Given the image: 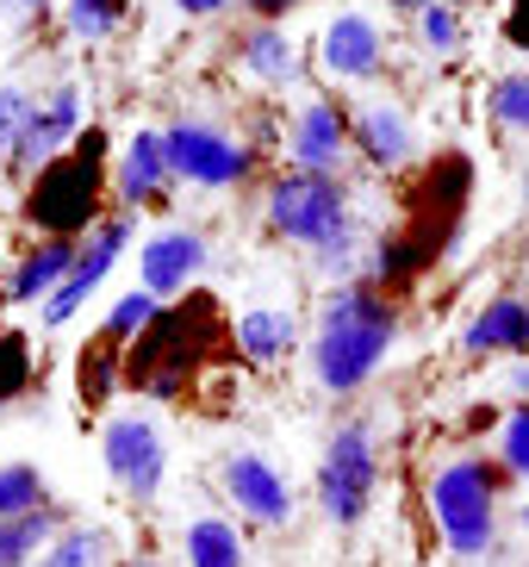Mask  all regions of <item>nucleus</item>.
Returning a JSON list of instances; mask_svg holds the SVG:
<instances>
[{"label":"nucleus","mask_w":529,"mask_h":567,"mask_svg":"<svg viewBox=\"0 0 529 567\" xmlns=\"http://www.w3.org/2000/svg\"><path fill=\"white\" fill-rule=\"evenodd\" d=\"M168 137V163H175V182H194V187H243L256 156H249L243 137H231L225 125L212 118H175L163 125Z\"/></svg>","instance_id":"6"},{"label":"nucleus","mask_w":529,"mask_h":567,"mask_svg":"<svg viewBox=\"0 0 529 567\" xmlns=\"http://www.w3.org/2000/svg\"><path fill=\"white\" fill-rule=\"evenodd\" d=\"M32 94L25 87H0V163H13L19 151V132H25V118H32Z\"/></svg>","instance_id":"28"},{"label":"nucleus","mask_w":529,"mask_h":567,"mask_svg":"<svg viewBox=\"0 0 529 567\" xmlns=\"http://www.w3.org/2000/svg\"><path fill=\"white\" fill-rule=\"evenodd\" d=\"M498 462H505V474H523L529 481V405H517V412L505 417V431H498Z\"/></svg>","instance_id":"29"},{"label":"nucleus","mask_w":529,"mask_h":567,"mask_svg":"<svg viewBox=\"0 0 529 567\" xmlns=\"http://www.w3.org/2000/svg\"><path fill=\"white\" fill-rule=\"evenodd\" d=\"M199 268H206V237L199 231H156L137 250V287L156 293V300H168V293H187L199 281Z\"/></svg>","instance_id":"12"},{"label":"nucleus","mask_w":529,"mask_h":567,"mask_svg":"<svg viewBox=\"0 0 529 567\" xmlns=\"http://www.w3.org/2000/svg\"><path fill=\"white\" fill-rule=\"evenodd\" d=\"M237 350H243L256 368H268V362H281V355H293V350H299L293 312H287V306H249V312L237 318Z\"/></svg>","instance_id":"18"},{"label":"nucleus","mask_w":529,"mask_h":567,"mask_svg":"<svg viewBox=\"0 0 529 567\" xmlns=\"http://www.w3.org/2000/svg\"><path fill=\"white\" fill-rule=\"evenodd\" d=\"M19 381H25V350H19V337H0V405L19 393Z\"/></svg>","instance_id":"30"},{"label":"nucleus","mask_w":529,"mask_h":567,"mask_svg":"<svg viewBox=\"0 0 529 567\" xmlns=\"http://www.w3.org/2000/svg\"><path fill=\"white\" fill-rule=\"evenodd\" d=\"M393 7H398V13H412V19H417L424 7H436V0H393Z\"/></svg>","instance_id":"35"},{"label":"nucleus","mask_w":529,"mask_h":567,"mask_svg":"<svg viewBox=\"0 0 529 567\" xmlns=\"http://www.w3.org/2000/svg\"><path fill=\"white\" fill-rule=\"evenodd\" d=\"M523 524H529V505H523Z\"/></svg>","instance_id":"38"},{"label":"nucleus","mask_w":529,"mask_h":567,"mask_svg":"<svg viewBox=\"0 0 529 567\" xmlns=\"http://www.w3.org/2000/svg\"><path fill=\"white\" fill-rule=\"evenodd\" d=\"M461 350L467 355H529V300H517V293L486 300L480 318L467 324Z\"/></svg>","instance_id":"17"},{"label":"nucleus","mask_w":529,"mask_h":567,"mask_svg":"<svg viewBox=\"0 0 529 567\" xmlns=\"http://www.w3.org/2000/svg\"><path fill=\"white\" fill-rule=\"evenodd\" d=\"M349 151H355V132L331 101H299L293 125H287V156L293 168H312V175H343Z\"/></svg>","instance_id":"10"},{"label":"nucleus","mask_w":529,"mask_h":567,"mask_svg":"<svg viewBox=\"0 0 529 567\" xmlns=\"http://www.w3.org/2000/svg\"><path fill=\"white\" fill-rule=\"evenodd\" d=\"M431 517L461 561H480L498 536V474L474 455H455L431 474Z\"/></svg>","instance_id":"2"},{"label":"nucleus","mask_w":529,"mask_h":567,"mask_svg":"<svg viewBox=\"0 0 529 567\" xmlns=\"http://www.w3.org/2000/svg\"><path fill=\"white\" fill-rule=\"evenodd\" d=\"M243 69L256 75V82H268V87H287V82H299V51H293V38L281 32V25H249L243 32Z\"/></svg>","instance_id":"19"},{"label":"nucleus","mask_w":529,"mask_h":567,"mask_svg":"<svg viewBox=\"0 0 529 567\" xmlns=\"http://www.w3.org/2000/svg\"><path fill=\"white\" fill-rule=\"evenodd\" d=\"M0 7H13V13H38V7H50V0H0Z\"/></svg>","instance_id":"34"},{"label":"nucleus","mask_w":529,"mask_h":567,"mask_svg":"<svg viewBox=\"0 0 529 567\" xmlns=\"http://www.w3.org/2000/svg\"><path fill=\"white\" fill-rule=\"evenodd\" d=\"M268 218H274L281 237L312 244V250L349 237V187H343V175H312V168L281 175V182L268 187Z\"/></svg>","instance_id":"5"},{"label":"nucleus","mask_w":529,"mask_h":567,"mask_svg":"<svg viewBox=\"0 0 529 567\" xmlns=\"http://www.w3.org/2000/svg\"><path fill=\"white\" fill-rule=\"evenodd\" d=\"M113 187L125 206H163V194L175 187V163H168V137L163 132H132L118 151Z\"/></svg>","instance_id":"13"},{"label":"nucleus","mask_w":529,"mask_h":567,"mask_svg":"<svg viewBox=\"0 0 529 567\" xmlns=\"http://www.w3.org/2000/svg\"><path fill=\"white\" fill-rule=\"evenodd\" d=\"M417 38H424V51L431 56H448V51H461V7L455 0H436V7H424L417 13Z\"/></svg>","instance_id":"27"},{"label":"nucleus","mask_w":529,"mask_h":567,"mask_svg":"<svg viewBox=\"0 0 529 567\" xmlns=\"http://www.w3.org/2000/svg\"><path fill=\"white\" fill-rule=\"evenodd\" d=\"M318 256V268H324V275H336V281H343L349 268H355V237H336V244H324V250H312Z\"/></svg>","instance_id":"31"},{"label":"nucleus","mask_w":529,"mask_h":567,"mask_svg":"<svg viewBox=\"0 0 529 567\" xmlns=\"http://www.w3.org/2000/svg\"><path fill=\"white\" fill-rule=\"evenodd\" d=\"M492 118L505 132L529 137V69H511V75L492 82Z\"/></svg>","instance_id":"26"},{"label":"nucleus","mask_w":529,"mask_h":567,"mask_svg":"<svg viewBox=\"0 0 529 567\" xmlns=\"http://www.w3.org/2000/svg\"><path fill=\"white\" fill-rule=\"evenodd\" d=\"M125 567H163V561H149V555H137V561H125Z\"/></svg>","instance_id":"37"},{"label":"nucleus","mask_w":529,"mask_h":567,"mask_svg":"<svg viewBox=\"0 0 529 567\" xmlns=\"http://www.w3.org/2000/svg\"><path fill=\"white\" fill-rule=\"evenodd\" d=\"M455 7H461V0H455Z\"/></svg>","instance_id":"39"},{"label":"nucleus","mask_w":529,"mask_h":567,"mask_svg":"<svg viewBox=\"0 0 529 567\" xmlns=\"http://www.w3.org/2000/svg\"><path fill=\"white\" fill-rule=\"evenodd\" d=\"M225 493L237 499V512L256 517V524H268V530L293 517V486H287V474L268 462V455H256V450L225 455Z\"/></svg>","instance_id":"11"},{"label":"nucleus","mask_w":529,"mask_h":567,"mask_svg":"<svg viewBox=\"0 0 529 567\" xmlns=\"http://www.w3.org/2000/svg\"><path fill=\"white\" fill-rule=\"evenodd\" d=\"M398 337L393 306L374 293V287H331V300L318 312V337H312V374L324 393H355V386L374 381V368L386 362Z\"/></svg>","instance_id":"1"},{"label":"nucleus","mask_w":529,"mask_h":567,"mask_svg":"<svg viewBox=\"0 0 529 567\" xmlns=\"http://www.w3.org/2000/svg\"><path fill=\"white\" fill-rule=\"evenodd\" d=\"M94 194H100V132H87V144H75V151H63L50 168H38L25 213H32L50 237H82L100 225Z\"/></svg>","instance_id":"3"},{"label":"nucleus","mask_w":529,"mask_h":567,"mask_svg":"<svg viewBox=\"0 0 529 567\" xmlns=\"http://www.w3.org/2000/svg\"><path fill=\"white\" fill-rule=\"evenodd\" d=\"M125 244H132V218H125V213L100 218L94 231L82 237V256H75V268H69V281L56 287V293L44 300V312H38V318L50 324V331H63L69 318H75L87 300H94V293H100V281H106V275L118 268V256H125Z\"/></svg>","instance_id":"8"},{"label":"nucleus","mask_w":529,"mask_h":567,"mask_svg":"<svg viewBox=\"0 0 529 567\" xmlns=\"http://www.w3.org/2000/svg\"><path fill=\"white\" fill-rule=\"evenodd\" d=\"M156 318H163V300H156V293H144V287H132V293H118V300L106 306V318H100V343L144 337Z\"/></svg>","instance_id":"22"},{"label":"nucleus","mask_w":529,"mask_h":567,"mask_svg":"<svg viewBox=\"0 0 529 567\" xmlns=\"http://www.w3.org/2000/svg\"><path fill=\"white\" fill-rule=\"evenodd\" d=\"M181 549H187V567H243V536L225 517H194Z\"/></svg>","instance_id":"21"},{"label":"nucleus","mask_w":529,"mask_h":567,"mask_svg":"<svg viewBox=\"0 0 529 567\" xmlns=\"http://www.w3.org/2000/svg\"><path fill=\"white\" fill-rule=\"evenodd\" d=\"M231 7V0H175V13H187V19H218Z\"/></svg>","instance_id":"32"},{"label":"nucleus","mask_w":529,"mask_h":567,"mask_svg":"<svg viewBox=\"0 0 529 567\" xmlns=\"http://www.w3.org/2000/svg\"><path fill=\"white\" fill-rule=\"evenodd\" d=\"M381 486V450H374V424H336L318 462V505L331 524H362Z\"/></svg>","instance_id":"4"},{"label":"nucleus","mask_w":529,"mask_h":567,"mask_svg":"<svg viewBox=\"0 0 529 567\" xmlns=\"http://www.w3.org/2000/svg\"><path fill=\"white\" fill-rule=\"evenodd\" d=\"M349 132H355V151H362L374 168H405L417 156L412 113H405L398 101H362V113L349 118Z\"/></svg>","instance_id":"15"},{"label":"nucleus","mask_w":529,"mask_h":567,"mask_svg":"<svg viewBox=\"0 0 529 567\" xmlns=\"http://www.w3.org/2000/svg\"><path fill=\"white\" fill-rule=\"evenodd\" d=\"M75 256H82V237H44V244H32V250L13 262V275H7V300H13V306L50 300V293L69 281Z\"/></svg>","instance_id":"16"},{"label":"nucleus","mask_w":529,"mask_h":567,"mask_svg":"<svg viewBox=\"0 0 529 567\" xmlns=\"http://www.w3.org/2000/svg\"><path fill=\"white\" fill-rule=\"evenodd\" d=\"M50 493H44V474L32 462H7L0 467V524L7 517H25V512H44Z\"/></svg>","instance_id":"24"},{"label":"nucleus","mask_w":529,"mask_h":567,"mask_svg":"<svg viewBox=\"0 0 529 567\" xmlns=\"http://www.w3.org/2000/svg\"><path fill=\"white\" fill-rule=\"evenodd\" d=\"M56 530H63V517L50 512H25V517H7L0 524V567H38V555L56 543Z\"/></svg>","instance_id":"20"},{"label":"nucleus","mask_w":529,"mask_h":567,"mask_svg":"<svg viewBox=\"0 0 529 567\" xmlns=\"http://www.w3.org/2000/svg\"><path fill=\"white\" fill-rule=\"evenodd\" d=\"M249 7H256V13H268V19H274V13H287V7H299V0H249Z\"/></svg>","instance_id":"33"},{"label":"nucleus","mask_w":529,"mask_h":567,"mask_svg":"<svg viewBox=\"0 0 529 567\" xmlns=\"http://www.w3.org/2000/svg\"><path fill=\"white\" fill-rule=\"evenodd\" d=\"M100 561H106V536L87 530V524H63L56 543L38 555V567H100Z\"/></svg>","instance_id":"25"},{"label":"nucleus","mask_w":529,"mask_h":567,"mask_svg":"<svg viewBox=\"0 0 529 567\" xmlns=\"http://www.w3.org/2000/svg\"><path fill=\"white\" fill-rule=\"evenodd\" d=\"M100 455H106V474L118 481L125 499H156L163 493V474H168V450H163V431L149 424L144 412H118L106 417L100 431Z\"/></svg>","instance_id":"7"},{"label":"nucleus","mask_w":529,"mask_h":567,"mask_svg":"<svg viewBox=\"0 0 529 567\" xmlns=\"http://www.w3.org/2000/svg\"><path fill=\"white\" fill-rule=\"evenodd\" d=\"M63 25L82 44H106L125 25V0H63Z\"/></svg>","instance_id":"23"},{"label":"nucleus","mask_w":529,"mask_h":567,"mask_svg":"<svg viewBox=\"0 0 529 567\" xmlns=\"http://www.w3.org/2000/svg\"><path fill=\"white\" fill-rule=\"evenodd\" d=\"M75 132H82V87H50L44 101L32 106V118H25V132H19V151H13V168L19 175H38V168H50L56 156L75 144Z\"/></svg>","instance_id":"9"},{"label":"nucleus","mask_w":529,"mask_h":567,"mask_svg":"<svg viewBox=\"0 0 529 567\" xmlns=\"http://www.w3.org/2000/svg\"><path fill=\"white\" fill-rule=\"evenodd\" d=\"M511 386H517V393H523V400H529V362H523V368H517V374H511Z\"/></svg>","instance_id":"36"},{"label":"nucleus","mask_w":529,"mask_h":567,"mask_svg":"<svg viewBox=\"0 0 529 567\" xmlns=\"http://www.w3.org/2000/svg\"><path fill=\"white\" fill-rule=\"evenodd\" d=\"M318 56H324V69H331L336 82H367V75H381V63H386V38L367 13H336L331 25H324Z\"/></svg>","instance_id":"14"}]
</instances>
